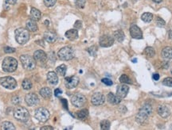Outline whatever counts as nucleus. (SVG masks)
<instances>
[{"mask_svg":"<svg viewBox=\"0 0 172 130\" xmlns=\"http://www.w3.org/2000/svg\"><path fill=\"white\" fill-rule=\"evenodd\" d=\"M152 113V106L149 103H146L139 109L138 114L136 115V122L140 125L145 124L148 120V117Z\"/></svg>","mask_w":172,"mask_h":130,"instance_id":"f257e3e1","label":"nucleus"},{"mask_svg":"<svg viewBox=\"0 0 172 130\" xmlns=\"http://www.w3.org/2000/svg\"><path fill=\"white\" fill-rule=\"evenodd\" d=\"M2 67L6 72H14L18 67V61L13 57H6L3 61Z\"/></svg>","mask_w":172,"mask_h":130,"instance_id":"f03ea898","label":"nucleus"},{"mask_svg":"<svg viewBox=\"0 0 172 130\" xmlns=\"http://www.w3.org/2000/svg\"><path fill=\"white\" fill-rule=\"evenodd\" d=\"M15 39L16 41L19 44H24L29 41L30 39V33L29 30L24 28H18L17 29L15 32Z\"/></svg>","mask_w":172,"mask_h":130,"instance_id":"7ed1b4c3","label":"nucleus"},{"mask_svg":"<svg viewBox=\"0 0 172 130\" xmlns=\"http://www.w3.org/2000/svg\"><path fill=\"white\" fill-rule=\"evenodd\" d=\"M14 117L18 122H26L30 118V113L24 107L18 106L14 111Z\"/></svg>","mask_w":172,"mask_h":130,"instance_id":"20e7f679","label":"nucleus"},{"mask_svg":"<svg viewBox=\"0 0 172 130\" xmlns=\"http://www.w3.org/2000/svg\"><path fill=\"white\" fill-rule=\"evenodd\" d=\"M74 50L71 47L66 46L61 48L58 53V56L61 60H70L74 57Z\"/></svg>","mask_w":172,"mask_h":130,"instance_id":"39448f33","label":"nucleus"},{"mask_svg":"<svg viewBox=\"0 0 172 130\" xmlns=\"http://www.w3.org/2000/svg\"><path fill=\"white\" fill-rule=\"evenodd\" d=\"M20 60L22 62V67L27 71H32L36 67V61L33 57L29 55H22L20 56Z\"/></svg>","mask_w":172,"mask_h":130,"instance_id":"423d86ee","label":"nucleus"},{"mask_svg":"<svg viewBox=\"0 0 172 130\" xmlns=\"http://www.w3.org/2000/svg\"><path fill=\"white\" fill-rule=\"evenodd\" d=\"M34 117H35V118H36L38 122H45L50 119V114L47 109L41 107V108L37 109L36 110H35Z\"/></svg>","mask_w":172,"mask_h":130,"instance_id":"0eeeda50","label":"nucleus"},{"mask_svg":"<svg viewBox=\"0 0 172 130\" xmlns=\"http://www.w3.org/2000/svg\"><path fill=\"white\" fill-rule=\"evenodd\" d=\"M0 84L9 90H14L17 86V82L13 77L11 76H5L0 78Z\"/></svg>","mask_w":172,"mask_h":130,"instance_id":"6e6552de","label":"nucleus"},{"mask_svg":"<svg viewBox=\"0 0 172 130\" xmlns=\"http://www.w3.org/2000/svg\"><path fill=\"white\" fill-rule=\"evenodd\" d=\"M71 103L75 107L80 108V107H82L86 103V98L83 94H76L71 98Z\"/></svg>","mask_w":172,"mask_h":130,"instance_id":"1a4fd4ad","label":"nucleus"},{"mask_svg":"<svg viewBox=\"0 0 172 130\" xmlns=\"http://www.w3.org/2000/svg\"><path fill=\"white\" fill-rule=\"evenodd\" d=\"M100 45L103 48L111 47L114 44V38L109 35H103L100 37Z\"/></svg>","mask_w":172,"mask_h":130,"instance_id":"9d476101","label":"nucleus"},{"mask_svg":"<svg viewBox=\"0 0 172 130\" xmlns=\"http://www.w3.org/2000/svg\"><path fill=\"white\" fill-rule=\"evenodd\" d=\"M91 102L94 105H103L105 102V97L103 94L100 92H97V93L92 94L91 98Z\"/></svg>","mask_w":172,"mask_h":130,"instance_id":"9b49d317","label":"nucleus"},{"mask_svg":"<svg viewBox=\"0 0 172 130\" xmlns=\"http://www.w3.org/2000/svg\"><path fill=\"white\" fill-rule=\"evenodd\" d=\"M33 59L38 64H43L47 60V55L42 50H37L33 53Z\"/></svg>","mask_w":172,"mask_h":130,"instance_id":"f8f14e48","label":"nucleus"},{"mask_svg":"<svg viewBox=\"0 0 172 130\" xmlns=\"http://www.w3.org/2000/svg\"><path fill=\"white\" fill-rule=\"evenodd\" d=\"M25 101L28 105L33 106V105H36L39 103V98L36 94L30 93V94H27L26 95Z\"/></svg>","mask_w":172,"mask_h":130,"instance_id":"ddd939ff","label":"nucleus"},{"mask_svg":"<svg viewBox=\"0 0 172 130\" xmlns=\"http://www.w3.org/2000/svg\"><path fill=\"white\" fill-rule=\"evenodd\" d=\"M79 83V78L77 76L66 77L65 79V85L68 89L75 88Z\"/></svg>","mask_w":172,"mask_h":130,"instance_id":"4468645a","label":"nucleus"},{"mask_svg":"<svg viewBox=\"0 0 172 130\" xmlns=\"http://www.w3.org/2000/svg\"><path fill=\"white\" fill-rule=\"evenodd\" d=\"M130 34L131 37L134 39L143 38V32L140 28L136 25H132L130 27Z\"/></svg>","mask_w":172,"mask_h":130,"instance_id":"2eb2a0df","label":"nucleus"},{"mask_svg":"<svg viewBox=\"0 0 172 130\" xmlns=\"http://www.w3.org/2000/svg\"><path fill=\"white\" fill-rule=\"evenodd\" d=\"M157 112H158V115L161 117H163V118H167L171 115L170 109L165 105H159L158 109H157Z\"/></svg>","mask_w":172,"mask_h":130,"instance_id":"dca6fc26","label":"nucleus"},{"mask_svg":"<svg viewBox=\"0 0 172 130\" xmlns=\"http://www.w3.org/2000/svg\"><path fill=\"white\" fill-rule=\"evenodd\" d=\"M128 91H129V87H128V86L125 85V84H122V85L118 86V87H117V94L119 98H124L127 96V94H128Z\"/></svg>","mask_w":172,"mask_h":130,"instance_id":"f3484780","label":"nucleus"},{"mask_svg":"<svg viewBox=\"0 0 172 130\" xmlns=\"http://www.w3.org/2000/svg\"><path fill=\"white\" fill-rule=\"evenodd\" d=\"M48 83L52 86H56L58 83V77L57 73L54 72H50L47 74Z\"/></svg>","mask_w":172,"mask_h":130,"instance_id":"a211bd4d","label":"nucleus"},{"mask_svg":"<svg viewBox=\"0 0 172 130\" xmlns=\"http://www.w3.org/2000/svg\"><path fill=\"white\" fill-rule=\"evenodd\" d=\"M107 100L109 103H111L112 105H117L121 102V98H119L118 95L114 94L113 93H109L107 95Z\"/></svg>","mask_w":172,"mask_h":130,"instance_id":"6ab92c4d","label":"nucleus"},{"mask_svg":"<svg viewBox=\"0 0 172 130\" xmlns=\"http://www.w3.org/2000/svg\"><path fill=\"white\" fill-rule=\"evenodd\" d=\"M41 16H42V14H41V12H40L38 9L34 8V7H32V8H31V13H30L31 19L37 22V21H39V20H40Z\"/></svg>","mask_w":172,"mask_h":130,"instance_id":"aec40b11","label":"nucleus"},{"mask_svg":"<svg viewBox=\"0 0 172 130\" xmlns=\"http://www.w3.org/2000/svg\"><path fill=\"white\" fill-rule=\"evenodd\" d=\"M65 37L67 39H69L70 41H74L78 37V31L76 29L70 30L65 32Z\"/></svg>","mask_w":172,"mask_h":130,"instance_id":"412c9836","label":"nucleus"},{"mask_svg":"<svg viewBox=\"0 0 172 130\" xmlns=\"http://www.w3.org/2000/svg\"><path fill=\"white\" fill-rule=\"evenodd\" d=\"M44 39L49 43H54L57 41V35L52 32H45L44 33Z\"/></svg>","mask_w":172,"mask_h":130,"instance_id":"4be33fe9","label":"nucleus"},{"mask_svg":"<svg viewBox=\"0 0 172 130\" xmlns=\"http://www.w3.org/2000/svg\"><path fill=\"white\" fill-rule=\"evenodd\" d=\"M161 55L163 58L165 60H171L172 59V48L171 47H165L162 50Z\"/></svg>","mask_w":172,"mask_h":130,"instance_id":"5701e85b","label":"nucleus"},{"mask_svg":"<svg viewBox=\"0 0 172 130\" xmlns=\"http://www.w3.org/2000/svg\"><path fill=\"white\" fill-rule=\"evenodd\" d=\"M26 29L31 32H36L38 30V27L35 21L30 19L26 22Z\"/></svg>","mask_w":172,"mask_h":130,"instance_id":"b1692460","label":"nucleus"},{"mask_svg":"<svg viewBox=\"0 0 172 130\" xmlns=\"http://www.w3.org/2000/svg\"><path fill=\"white\" fill-rule=\"evenodd\" d=\"M113 37L114 39H116L118 42L124 41V40L125 38L124 33L122 30H120L115 31L113 33Z\"/></svg>","mask_w":172,"mask_h":130,"instance_id":"393cba45","label":"nucleus"},{"mask_svg":"<svg viewBox=\"0 0 172 130\" xmlns=\"http://www.w3.org/2000/svg\"><path fill=\"white\" fill-rule=\"evenodd\" d=\"M40 94L44 98H49L52 95V91L49 87H43L40 90Z\"/></svg>","mask_w":172,"mask_h":130,"instance_id":"a878e982","label":"nucleus"},{"mask_svg":"<svg viewBox=\"0 0 172 130\" xmlns=\"http://www.w3.org/2000/svg\"><path fill=\"white\" fill-rule=\"evenodd\" d=\"M67 67L65 64H61L56 68V73L61 76H64L66 74Z\"/></svg>","mask_w":172,"mask_h":130,"instance_id":"bb28decb","label":"nucleus"},{"mask_svg":"<svg viewBox=\"0 0 172 130\" xmlns=\"http://www.w3.org/2000/svg\"><path fill=\"white\" fill-rule=\"evenodd\" d=\"M88 116H89V110H86V109H83V110L78 111L77 113V117L81 120L85 119Z\"/></svg>","mask_w":172,"mask_h":130,"instance_id":"cd10ccee","label":"nucleus"},{"mask_svg":"<svg viewBox=\"0 0 172 130\" xmlns=\"http://www.w3.org/2000/svg\"><path fill=\"white\" fill-rule=\"evenodd\" d=\"M1 127H2V129L3 130H14L15 129V127L14 125H13V123H11L10 122H4L2 123L1 125Z\"/></svg>","mask_w":172,"mask_h":130,"instance_id":"c85d7f7f","label":"nucleus"},{"mask_svg":"<svg viewBox=\"0 0 172 130\" xmlns=\"http://www.w3.org/2000/svg\"><path fill=\"white\" fill-rule=\"evenodd\" d=\"M141 19L144 21V22H151L153 19V14H151V13H148V12H146V13H144L142 14Z\"/></svg>","mask_w":172,"mask_h":130,"instance_id":"c756f323","label":"nucleus"},{"mask_svg":"<svg viewBox=\"0 0 172 130\" xmlns=\"http://www.w3.org/2000/svg\"><path fill=\"white\" fill-rule=\"evenodd\" d=\"M144 53L147 56L151 58V57H154L156 55V51L152 47H147L144 50Z\"/></svg>","mask_w":172,"mask_h":130,"instance_id":"7c9ffc66","label":"nucleus"},{"mask_svg":"<svg viewBox=\"0 0 172 130\" xmlns=\"http://www.w3.org/2000/svg\"><path fill=\"white\" fill-rule=\"evenodd\" d=\"M22 88L24 89V90H31L33 85H32V83H31V81L30 79H25L24 80L22 81Z\"/></svg>","mask_w":172,"mask_h":130,"instance_id":"2f4dec72","label":"nucleus"},{"mask_svg":"<svg viewBox=\"0 0 172 130\" xmlns=\"http://www.w3.org/2000/svg\"><path fill=\"white\" fill-rule=\"evenodd\" d=\"M100 129L104 130H108L110 129V122L107 120H104L100 122Z\"/></svg>","mask_w":172,"mask_h":130,"instance_id":"473e14b6","label":"nucleus"},{"mask_svg":"<svg viewBox=\"0 0 172 130\" xmlns=\"http://www.w3.org/2000/svg\"><path fill=\"white\" fill-rule=\"evenodd\" d=\"M156 23V25H158V27H163V26H165V25H166V22H165V21H164L163 18H159V17H157Z\"/></svg>","mask_w":172,"mask_h":130,"instance_id":"72a5a7b5","label":"nucleus"},{"mask_svg":"<svg viewBox=\"0 0 172 130\" xmlns=\"http://www.w3.org/2000/svg\"><path fill=\"white\" fill-rule=\"evenodd\" d=\"M163 84L164 86L172 87V78L167 77L166 79H164L163 81Z\"/></svg>","mask_w":172,"mask_h":130,"instance_id":"f704fd0d","label":"nucleus"},{"mask_svg":"<svg viewBox=\"0 0 172 130\" xmlns=\"http://www.w3.org/2000/svg\"><path fill=\"white\" fill-rule=\"evenodd\" d=\"M88 52L92 56H96L97 53V48L96 46H91L90 48H88Z\"/></svg>","mask_w":172,"mask_h":130,"instance_id":"c9c22d12","label":"nucleus"},{"mask_svg":"<svg viewBox=\"0 0 172 130\" xmlns=\"http://www.w3.org/2000/svg\"><path fill=\"white\" fill-rule=\"evenodd\" d=\"M119 82L122 83H130V79L127 75H122L119 77Z\"/></svg>","mask_w":172,"mask_h":130,"instance_id":"e433bc0d","label":"nucleus"},{"mask_svg":"<svg viewBox=\"0 0 172 130\" xmlns=\"http://www.w3.org/2000/svg\"><path fill=\"white\" fill-rule=\"evenodd\" d=\"M74 3L78 8H84L85 4V0H74Z\"/></svg>","mask_w":172,"mask_h":130,"instance_id":"4c0bfd02","label":"nucleus"},{"mask_svg":"<svg viewBox=\"0 0 172 130\" xmlns=\"http://www.w3.org/2000/svg\"><path fill=\"white\" fill-rule=\"evenodd\" d=\"M57 0H44L45 5L47 7H52L55 5Z\"/></svg>","mask_w":172,"mask_h":130,"instance_id":"58836bf2","label":"nucleus"},{"mask_svg":"<svg viewBox=\"0 0 172 130\" xmlns=\"http://www.w3.org/2000/svg\"><path fill=\"white\" fill-rule=\"evenodd\" d=\"M102 83H104L105 85H107V86H112V81L111 80V79H108V78H104V79H102Z\"/></svg>","mask_w":172,"mask_h":130,"instance_id":"ea45409f","label":"nucleus"},{"mask_svg":"<svg viewBox=\"0 0 172 130\" xmlns=\"http://www.w3.org/2000/svg\"><path fill=\"white\" fill-rule=\"evenodd\" d=\"M4 52L6 53H13L15 52V48L11 47H5L4 48Z\"/></svg>","mask_w":172,"mask_h":130,"instance_id":"a19ab883","label":"nucleus"},{"mask_svg":"<svg viewBox=\"0 0 172 130\" xmlns=\"http://www.w3.org/2000/svg\"><path fill=\"white\" fill-rule=\"evenodd\" d=\"M82 27V22L81 21H77L75 22V24H74V28H75L76 30H79V29H81Z\"/></svg>","mask_w":172,"mask_h":130,"instance_id":"79ce46f5","label":"nucleus"},{"mask_svg":"<svg viewBox=\"0 0 172 130\" xmlns=\"http://www.w3.org/2000/svg\"><path fill=\"white\" fill-rule=\"evenodd\" d=\"M61 94H62V91H61L60 88H57L55 91H54V94H55L56 97H58Z\"/></svg>","mask_w":172,"mask_h":130,"instance_id":"37998d69","label":"nucleus"},{"mask_svg":"<svg viewBox=\"0 0 172 130\" xmlns=\"http://www.w3.org/2000/svg\"><path fill=\"white\" fill-rule=\"evenodd\" d=\"M5 1L6 3L8 5H14L17 3V0H5Z\"/></svg>","mask_w":172,"mask_h":130,"instance_id":"c03bdc74","label":"nucleus"},{"mask_svg":"<svg viewBox=\"0 0 172 130\" xmlns=\"http://www.w3.org/2000/svg\"><path fill=\"white\" fill-rule=\"evenodd\" d=\"M45 129H49V130H53V128L52 126H44V127L41 128V130H45Z\"/></svg>","mask_w":172,"mask_h":130,"instance_id":"a18cd8bd","label":"nucleus"},{"mask_svg":"<svg viewBox=\"0 0 172 130\" xmlns=\"http://www.w3.org/2000/svg\"><path fill=\"white\" fill-rule=\"evenodd\" d=\"M153 79H154V80H156V81H158V79H159V75L158 74H154L153 75Z\"/></svg>","mask_w":172,"mask_h":130,"instance_id":"49530a36","label":"nucleus"},{"mask_svg":"<svg viewBox=\"0 0 172 130\" xmlns=\"http://www.w3.org/2000/svg\"><path fill=\"white\" fill-rule=\"evenodd\" d=\"M163 0H153V2H155L156 3H160Z\"/></svg>","mask_w":172,"mask_h":130,"instance_id":"de8ad7c7","label":"nucleus"},{"mask_svg":"<svg viewBox=\"0 0 172 130\" xmlns=\"http://www.w3.org/2000/svg\"><path fill=\"white\" fill-rule=\"evenodd\" d=\"M169 37L171 39H172V30H171L169 32Z\"/></svg>","mask_w":172,"mask_h":130,"instance_id":"09e8293b","label":"nucleus"},{"mask_svg":"<svg viewBox=\"0 0 172 130\" xmlns=\"http://www.w3.org/2000/svg\"><path fill=\"white\" fill-rule=\"evenodd\" d=\"M48 23H49V21H47V20H46V21H45V25H49Z\"/></svg>","mask_w":172,"mask_h":130,"instance_id":"8fccbe9b","label":"nucleus"},{"mask_svg":"<svg viewBox=\"0 0 172 130\" xmlns=\"http://www.w3.org/2000/svg\"><path fill=\"white\" fill-rule=\"evenodd\" d=\"M171 73H172V70H171Z\"/></svg>","mask_w":172,"mask_h":130,"instance_id":"3c124183","label":"nucleus"}]
</instances>
